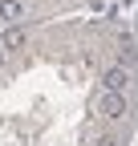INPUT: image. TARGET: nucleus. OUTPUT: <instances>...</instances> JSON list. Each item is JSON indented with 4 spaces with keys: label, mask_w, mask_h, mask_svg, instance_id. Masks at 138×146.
Instances as JSON below:
<instances>
[{
    "label": "nucleus",
    "mask_w": 138,
    "mask_h": 146,
    "mask_svg": "<svg viewBox=\"0 0 138 146\" xmlns=\"http://www.w3.org/2000/svg\"><path fill=\"white\" fill-rule=\"evenodd\" d=\"M21 16V0H0V21H16Z\"/></svg>",
    "instance_id": "obj_1"
},
{
    "label": "nucleus",
    "mask_w": 138,
    "mask_h": 146,
    "mask_svg": "<svg viewBox=\"0 0 138 146\" xmlns=\"http://www.w3.org/2000/svg\"><path fill=\"white\" fill-rule=\"evenodd\" d=\"M106 85H110V89H122V85H126V73H122V69H110V73H106Z\"/></svg>",
    "instance_id": "obj_4"
},
{
    "label": "nucleus",
    "mask_w": 138,
    "mask_h": 146,
    "mask_svg": "<svg viewBox=\"0 0 138 146\" xmlns=\"http://www.w3.org/2000/svg\"><path fill=\"white\" fill-rule=\"evenodd\" d=\"M102 110H106V118H118V114H122V98H118V89L102 102Z\"/></svg>",
    "instance_id": "obj_2"
},
{
    "label": "nucleus",
    "mask_w": 138,
    "mask_h": 146,
    "mask_svg": "<svg viewBox=\"0 0 138 146\" xmlns=\"http://www.w3.org/2000/svg\"><path fill=\"white\" fill-rule=\"evenodd\" d=\"M21 45H25V33H21V29H12L4 41H0V49H21Z\"/></svg>",
    "instance_id": "obj_3"
},
{
    "label": "nucleus",
    "mask_w": 138,
    "mask_h": 146,
    "mask_svg": "<svg viewBox=\"0 0 138 146\" xmlns=\"http://www.w3.org/2000/svg\"><path fill=\"white\" fill-rule=\"evenodd\" d=\"M0 57H4V53H0Z\"/></svg>",
    "instance_id": "obj_5"
}]
</instances>
